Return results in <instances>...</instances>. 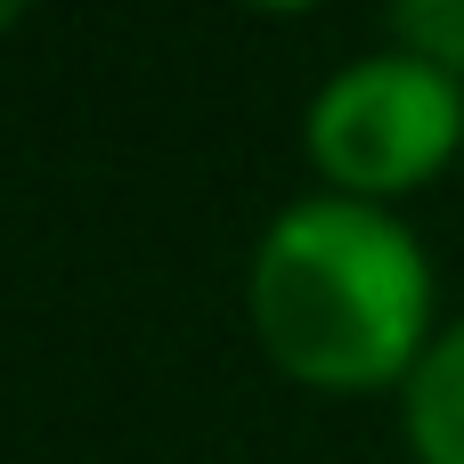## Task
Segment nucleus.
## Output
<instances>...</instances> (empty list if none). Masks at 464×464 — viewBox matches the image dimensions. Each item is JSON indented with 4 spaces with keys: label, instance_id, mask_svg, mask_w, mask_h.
Instances as JSON below:
<instances>
[{
    "label": "nucleus",
    "instance_id": "2",
    "mask_svg": "<svg viewBox=\"0 0 464 464\" xmlns=\"http://www.w3.org/2000/svg\"><path fill=\"white\" fill-rule=\"evenodd\" d=\"M302 147L334 196L392 204L464 163V82L424 65L416 49H367L334 65L302 114Z\"/></svg>",
    "mask_w": 464,
    "mask_h": 464
},
{
    "label": "nucleus",
    "instance_id": "1",
    "mask_svg": "<svg viewBox=\"0 0 464 464\" xmlns=\"http://www.w3.org/2000/svg\"><path fill=\"white\" fill-rule=\"evenodd\" d=\"M261 351L310 392H392L432 351V261L392 204L302 196L245 269Z\"/></svg>",
    "mask_w": 464,
    "mask_h": 464
},
{
    "label": "nucleus",
    "instance_id": "3",
    "mask_svg": "<svg viewBox=\"0 0 464 464\" xmlns=\"http://www.w3.org/2000/svg\"><path fill=\"white\" fill-rule=\"evenodd\" d=\"M400 424L416 464H464V318L432 334V351L400 383Z\"/></svg>",
    "mask_w": 464,
    "mask_h": 464
},
{
    "label": "nucleus",
    "instance_id": "5",
    "mask_svg": "<svg viewBox=\"0 0 464 464\" xmlns=\"http://www.w3.org/2000/svg\"><path fill=\"white\" fill-rule=\"evenodd\" d=\"M8 24H16V8H8V0H0V33H8Z\"/></svg>",
    "mask_w": 464,
    "mask_h": 464
},
{
    "label": "nucleus",
    "instance_id": "4",
    "mask_svg": "<svg viewBox=\"0 0 464 464\" xmlns=\"http://www.w3.org/2000/svg\"><path fill=\"white\" fill-rule=\"evenodd\" d=\"M392 41L416 49L424 65H440L449 82H464V0H408V8H392Z\"/></svg>",
    "mask_w": 464,
    "mask_h": 464
}]
</instances>
